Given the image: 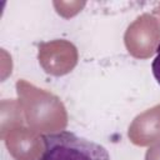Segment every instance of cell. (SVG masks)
Returning <instances> with one entry per match:
<instances>
[{
    "mask_svg": "<svg viewBox=\"0 0 160 160\" xmlns=\"http://www.w3.org/2000/svg\"><path fill=\"white\" fill-rule=\"evenodd\" d=\"M42 144L38 160H111L102 145L66 130L44 135Z\"/></svg>",
    "mask_w": 160,
    "mask_h": 160,
    "instance_id": "cell-1",
    "label": "cell"
},
{
    "mask_svg": "<svg viewBox=\"0 0 160 160\" xmlns=\"http://www.w3.org/2000/svg\"><path fill=\"white\" fill-rule=\"evenodd\" d=\"M145 160H160V139L149 146L145 152Z\"/></svg>",
    "mask_w": 160,
    "mask_h": 160,
    "instance_id": "cell-2",
    "label": "cell"
},
{
    "mask_svg": "<svg viewBox=\"0 0 160 160\" xmlns=\"http://www.w3.org/2000/svg\"><path fill=\"white\" fill-rule=\"evenodd\" d=\"M151 70H152V75H154L155 80H156L158 84L160 85V44L158 45V49H156V56H155V59L152 60Z\"/></svg>",
    "mask_w": 160,
    "mask_h": 160,
    "instance_id": "cell-3",
    "label": "cell"
}]
</instances>
